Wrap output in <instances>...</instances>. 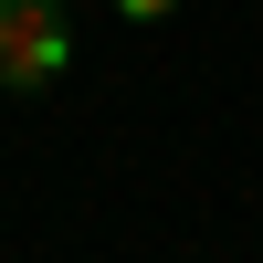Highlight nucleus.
<instances>
[{
	"label": "nucleus",
	"instance_id": "nucleus-1",
	"mask_svg": "<svg viewBox=\"0 0 263 263\" xmlns=\"http://www.w3.org/2000/svg\"><path fill=\"white\" fill-rule=\"evenodd\" d=\"M63 63H74V32H63V11H53V0H0V84L42 95Z\"/></svg>",
	"mask_w": 263,
	"mask_h": 263
},
{
	"label": "nucleus",
	"instance_id": "nucleus-2",
	"mask_svg": "<svg viewBox=\"0 0 263 263\" xmlns=\"http://www.w3.org/2000/svg\"><path fill=\"white\" fill-rule=\"evenodd\" d=\"M116 11H126V21H158V11H179V0H116Z\"/></svg>",
	"mask_w": 263,
	"mask_h": 263
},
{
	"label": "nucleus",
	"instance_id": "nucleus-3",
	"mask_svg": "<svg viewBox=\"0 0 263 263\" xmlns=\"http://www.w3.org/2000/svg\"><path fill=\"white\" fill-rule=\"evenodd\" d=\"M53 11H74V0H53Z\"/></svg>",
	"mask_w": 263,
	"mask_h": 263
}]
</instances>
